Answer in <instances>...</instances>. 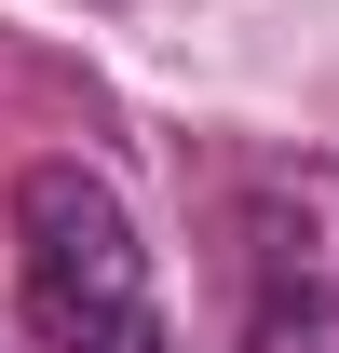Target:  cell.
<instances>
[{"instance_id":"1","label":"cell","mask_w":339,"mask_h":353,"mask_svg":"<svg viewBox=\"0 0 339 353\" xmlns=\"http://www.w3.org/2000/svg\"><path fill=\"white\" fill-rule=\"evenodd\" d=\"M14 312H28V353H176L123 190L68 150L14 176Z\"/></svg>"},{"instance_id":"2","label":"cell","mask_w":339,"mask_h":353,"mask_svg":"<svg viewBox=\"0 0 339 353\" xmlns=\"http://www.w3.org/2000/svg\"><path fill=\"white\" fill-rule=\"evenodd\" d=\"M245 353H339V150L245 163Z\"/></svg>"}]
</instances>
